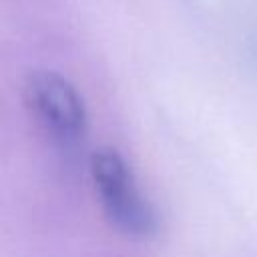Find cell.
<instances>
[{"label":"cell","instance_id":"cell-1","mask_svg":"<svg viewBox=\"0 0 257 257\" xmlns=\"http://www.w3.org/2000/svg\"><path fill=\"white\" fill-rule=\"evenodd\" d=\"M24 106L36 126L64 153L76 151L86 137V106L76 86L54 70H30L22 84Z\"/></svg>","mask_w":257,"mask_h":257},{"label":"cell","instance_id":"cell-2","mask_svg":"<svg viewBox=\"0 0 257 257\" xmlns=\"http://www.w3.org/2000/svg\"><path fill=\"white\" fill-rule=\"evenodd\" d=\"M90 175L100 207L116 231L135 239L157 233V213L141 193L133 169L118 151L110 147L94 151L90 155Z\"/></svg>","mask_w":257,"mask_h":257}]
</instances>
